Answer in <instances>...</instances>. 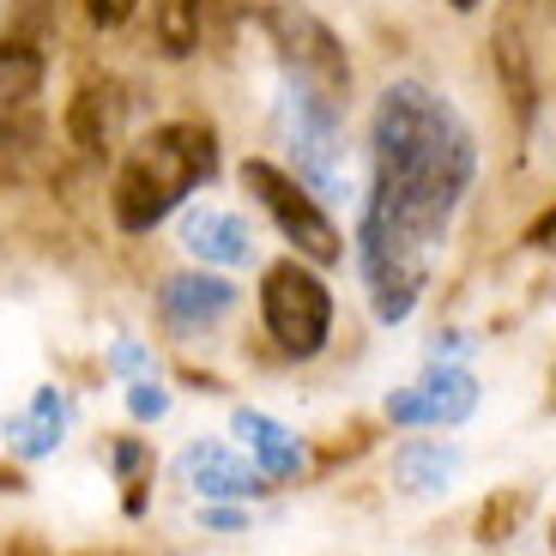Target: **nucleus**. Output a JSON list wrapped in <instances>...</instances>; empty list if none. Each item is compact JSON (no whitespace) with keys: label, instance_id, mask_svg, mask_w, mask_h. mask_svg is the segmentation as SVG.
I'll return each mask as SVG.
<instances>
[{"label":"nucleus","instance_id":"nucleus-20","mask_svg":"<svg viewBox=\"0 0 556 556\" xmlns=\"http://www.w3.org/2000/svg\"><path fill=\"white\" fill-rule=\"evenodd\" d=\"M206 527H218V532H237V527H242V515H237V508H206Z\"/></svg>","mask_w":556,"mask_h":556},{"label":"nucleus","instance_id":"nucleus-8","mask_svg":"<svg viewBox=\"0 0 556 556\" xmlns=\"http://www.w3.org/2000/svg\"><path fill=\"white\" fill-rule=\"evenodd\" d=\"M122 127H127V98L115 79H91L73 91L67 103V139L79 146L85 157H110L115 146H122Z\"/></svg>","mask_w":556,"mask_h":556},{"label":"nucleus","instance_id":"nucleus-16","mask_svg":"<svg viewBox=\"0 0 556 556\" xmlns=\"http://www.w3.org/2000/svg\"><path fill=\"white\" fill-rule=\"evenodd\" d=\"M115 472L127 484V515H139V472H146V447L139 442H115Z\"/></svg>","mask_w":556,"mask_h":556},{"label":"nucleus","instance_id":"nucleus-19","mask_svg":"<svg viewBox=\"0 0 556 556\" xmlns=\"http://www.w3.org/2000/svg\"><path fill=\"white\" fill-rule=\"evenodd\" d=\"M515 515H520V502H496V508H484V520H478L484 532H478V539H502V527H508Z\"/></svg>","mask_w":556,"mask_h":556},{"label":"nucleus","instance_id":"nucleus-21","mask_svg":"<svg viewBox=\"0 0 556 556\" xmlns=\"http://www.w3.org/2000/svg\"><path fill=\"white\" fill-rule=\"evenodd\" d=\"M454 7H459V13H472V7H478V0H454Z\"/></svg>","mask_w":556,"mask_h":556},{"label":"nucleus","instance_id":"nucleus-4","mask_svg":"<svg viewBox=\"0 0 556 556\" xmlns=\"http://www.w3.org/2000/svg\"><path fill=\"white\" fill-rule=\"evenodd\" d=\"M261 320L291 357H315L333 333V291L308 273L303 261H278L261 278Z\"/></svg>","mask_w":556,"mask_h":556},{"label":"nucleus","instance_id":"nucleus-2","mask_svg":"<svg viewBox=\"0 0 556 556\" xmlns=\"http://www.w3.org/2000/svg\"><path fill=\"white\" fill-rule=\"evenodd\" d=\"M212 176H218V134L206 122H164L122 157L110 212L127 237H146Z\"/></svg>","mask_w":556,"mask_h":556},{"label":"nucleus","instance_id":"nucleus-1","mask_svg":"<svg viewBox=\"0 0 556 556\" xmlns=\"http://www.w3.org/2000/svg\"><path fill=\"white\" fill-rule=\"evenodd\" d=\"M369 146H376V188L363 200L357 230L388 237L412 254H430L447 237V224L478 176L472 127L459 122V110L442 91L400 79L381 91Z\"/></svg>","mask_w":556,"mask_h":556},{"label":"nucleus","instance_id":"nucleus-17","mask_svg":"<svg viewBox=\"0 0 556 556\" xmlns=\"http://www.w3.org/2000/svg\"><path fill=\"white\" fill-rule=\"evenodd\" d=\"M134 7H139V0H85V13H91V25H103V30L127 25V18H134Z\"/></svg>","mask_w":556,"mask_h":556},{"label":"nucleus","instance_id":"nucleus-10","mask_svg":"<svg viewBox=\"0 0 556 556\" xmlns=\"http://www.w3.org/2000/svg\"><path fill=\"white\" fill-rule=\"evenodd\" d=\"M176 472H181V484H194L200 496H212V502L254 496V490H261V472L242 466L224 442H188V447H181V459H176Z\"/></svg>","mask_w":556,"mask_h":556},{"label":"nucleus","instance_id":"nucleus-9","mask_svg":"<svg viewBox=\"0 0 556 556\" xmlns=\"http://www.w3.org/2000/svg\"><path fill=\"white\" fill-rule=\"evenodd\" d=\"M157 308H164L169 327H218L230 308H237V285L212 273H169L164 291H157Z\"/></svg>","mask_w":556,"mask_h":556},{"label":"nucleus","instance_id":"nucleus-7","mask_svg":"<svg viewBox=\"0 0 556 556\" xmlns=\"http://www.w3.org/2000/svg\"><path fill=\"white\" fill-rule=\"evenodd\" d=\"M472 412H478V381L472 369H454V363H435L424 381H412L388 400V417L405 430L412 424H466Z\"/></svg>","mask_w":556,"mask_h":556},{"label":"nucleus","instance_id":"nucleus-6","mask_svg":"<svg viewBox=\"0 0 556 556\" xmlns=\"http://www.w3.org/2000/svg\"><path fill=\"white\" fill-rule=\"evenodd\" d=\"M42 73H49V55L37 42L0 37V152H37L42 146V122H37Z\"/></svg>","mask_w":556,"mask_h":556},{"label":"nucleus","instance_id":"nucleus-18","mask_svg":"<svg viewBox=\"0 0 556 556\" xmlns=\"http://www.w3.org/2000/svg\"><path fill=\"white\" fill-rule=\"evenodd\" d=\"M110 369H122V376H152V351H146V345H115L110 351Z\"/></svg>","mask_w":556,"mask_h":556},{"label":"nucleus","instance_id":"nucleus-12","mask_svg":"<svg viewBox=\"0 0 556 556\" xmlns=\"http://www.w3.org/2000/svg\"><path fill=\"white\" fill-rule=\"evenodd\" d=\"M67 424H73V405L61 388H37V400L25 405V412L7 417V447H13L18 459H42V454H55L61 442H67Z\"/></svg>","mask_w":556,"mask_h":556},{"label":"nucleus","instance_id":"nucleus-14","mask_svg":"<svg viewBox=\"0 0 556 556\" xmlns=\"http://www.w3.org/2000/svg\"><path fill=\"white\" fill-rule=\"evenodd\" d=\"M393 472H400V484L412 490V496H442V490L454 484V472H459V447L405 442L400 454H393Z\"/></svg>","mask_w":556,"mask_h":556},{"label":"nucleus","instance_id":"nucleus-13","mask_svg":"<svg viewBox=\"0 0 556 556\" xmlns=\"http://www.w3.org/2000/svg\"><path fill=\"white\" fill-rule=\"evenodd\" d=\"M230 430L242 435V447L254 454V466H261V478H291L296 466H303V442H296L278 417H266V412H249L242 405L237 417H230Z\"/></svg>","mask_w":556,"mask_h":556},{"label":"nucleus","instance_id":"nucleus-11","mask_svg":"<svg viewBox=\"0 0 556 556\" xmlns=\"http://www.w3.org/2000/svg\"><path fill=\"white\" fill-rule=\"evenodd\" d=\"M181 249L206 266H249L254 261V230L237 218V212L200 206L181 218Z\"/></svg>","mask_w":556,"mask_h":556},{"label":"nucleus","instance_id":"nucleus-5","mask_svg":"<svg viewBox=\"0 0 556 556\" xmlns=\"http://www.w3.org/2000/svg\"><path fill=\"white\" fill-rule=\"evenodd\" d=\"M242 188H249V194L266 206V218L285 230V242H296V254H303V261H315V266L345 261V242H339L333 218L315 206V194H308L291 169L266 164V157H249V164H242Z\"/></svg>","mask_w":556,"mask_h":556},{"label":"nucleus","instance_id":"nucleus-15","mask_svg":"<svg viewBox=\"0 0 556 556\" xmlns=\"http://www.w3.org/2000/svg\"><path fill=\"white\" fill-rule=\"evenodd\" d=\"M127 412H134V417H139V424H157V417H164V412H169V393H164V388H157V381H152V376H139V381H134V388H127Z\"/></svg>","mask_w":556,"mask_h":556},{"label":"nucleus","instance_id":"nucleus-3","mask_svg":"<svg viewBox=\"0 0 556 556\" xmlns=\"http://www.w3.org/2000/svg\"><path fill=\"white\" fill-rule=\"evenodd\" d=\"M266 37L278 49V67H285V85H291V115H308V122H345L351 103V61L339 49V37L320 25L308 7L296 0H278L261 13Z\"/></svg>","mask_w":556,"mask_h":556}]
</instances>
